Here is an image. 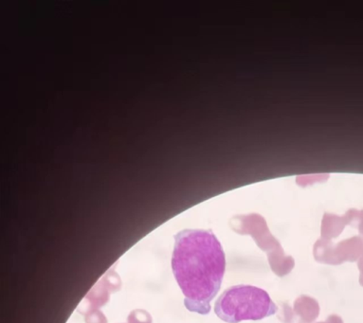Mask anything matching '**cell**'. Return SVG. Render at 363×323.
I'll use <instances>...</instances> for the list:
<instances>
[{
  "mask_svg": "<svg viewBox=\"0 0 363 323\" xmlns=\"http://www.w3.org/2000/svg\"><path fill=\"white\" fill-rule=\"evenodd\" d=\"M277 311V305L266 290L249 285L226 289L215 305L216 316L227 323L261 320L274 316Z\"/></svg>",
  "mask_w": 363,
  "mask_h": 323,
  "instance_id": "cell-2",
  "label": "cell"
},
{
  "mask_svg": "<svg viewBox=\"0 0 363 323\" xmlns=\"http://www.w3.org/2000/svg\"><path fill=\"white\" fill-rule=\"evenodd\" d=\"M171 264L187 310L209 314L226 271V255L215 233L205 230L177 233Z\"/></svg>",
  "mask_w": 363,
  "mask_h": 323,
  "instance_id": "cell-1",
  "label": "cell"
}]
</instances>
